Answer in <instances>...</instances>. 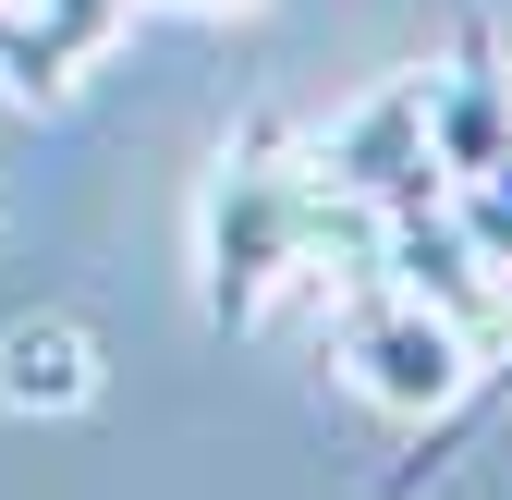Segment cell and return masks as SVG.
Masks as SVG:
<instances>
[{
  "mask_svg": "<svg viewBox=\"0 0 512 500\" xmlns=\"http://www.w3.org/2000/svg\"><path fill=\"white\" fill-rule=\"evenodd\" d=\"M317 269L366 281L378 269V220L342 208L330 183L305 171V147L281 135V122H244V135L220 147V183H208V318L220 330H256Z\"/></svg>",
  "mask_w": 512,
  "mask_h": 500,
  "instance_id": "1",
  "label": "cell"
},
{
  "mask_svg": "<svg viewBox=\"0 0 512 500\" xmlns=\"http://www.w3.org/2000/svg\"><path fill=\"white\" fill-rule=\"evenodd\" d=\"M378 281H391L403 305H427V318L452 330L476 366H500V354H512V281L464 244L452 196H415V208H391V220H378Z\"/></svg>",
  "mask_w": 512,
  "mask_h": 500,
  "instance_id": "2",
  "label": "cell"
},
{
  "mask_svg": "<svg viewBox=\"0 0 512 500\" xmlns=\"http://www.w3.org/2000/svg\"><path fill=\"white\" fill-rule=\"evenodd\" d=\"M330 342H342V366H354V379L391 403V415H452V403L476 391V354L439 330L427 305H403L378 269H366V281H342V318H330Z\"/></svg>",
  "mask_w": 512,
  "mask_h": 500,
  "instance_id": "3",
  "label": "cell"
},
{
  "mask_svg": "<svg viewBox=\"0 0 512 500\" xmlns=\"http://www.w3.org/2000/svg\"><path fill=\"white\" fill-rule=\"evenodd\" d=\"M305 171L330 183L342 208H366V220H391V208L439 196V147H427V98H415V74H403V86H378L366 110H342L330 135L305 147Z\"/></svg>",
  "mask_w": 512,
  "mask_h": 500,
  "instance_id": "4",
  "label": "cell"
},
{
  "mask_svg": "<svg viewBox=\"0 0 512 500\" xmlns=\"http://www.w3.org/2000/svg\"><path fill=\"white\" fill-rule=\"evenodd\" d=\"M98 391V342L74 318H25V330H0V403H25V415H74Z\"/></svg>",
  "mask_w": 512,
  "mask_h": 500,
  "instance_id": "5",
  "label": "cell"
},
{
  "mask_svg": "<svg viewBox=\"0 0 512 500\" xmlns=\"http://www.w3.org/2000/svg\"><path fill=\"white\" fill-rule=\"evenodd\" d=\"M439 196H452V220H464V244L512 281V135H488L464 171H439Z\"/></svg>",
  "mask_w": 512,
  "mask_h": 500,
  "instance_id": "6",
  "label": "cell"
},
{
  "mask_svg": "<svg viewBox=\"0 0 512 500\" xmlns=\"http://www.w3.org/2000/svg\"><path fill=\"white\" fill-rule=\"evenodd\" d=\"M196 13H244V0H196Z\"/></svg>",
  "mask_w": 512,
  "mask_h": 500,
  "instance_id": "7",
  "label": "cell"
}]
</instances>
